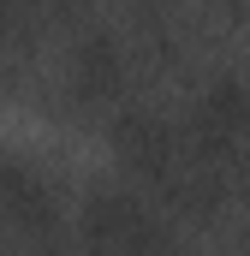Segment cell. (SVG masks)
Masks as SVG:
<instances>
[{
    "mask_svg": "<svg viewBox=\"0 0 250 256\" xmlns=\"http://www.w3.org/2000/svg\"><path fill=\"white\" fill-rule=\"evenodd\" d=\"M0 238H6V232H0Z\"/></svg>",
    "mask_w": 250,
    "mask_h": 256,
    "instance_id": "277c9868",
    "label": "cell"
},
{
    "mask_svg": "<svg viewBox=\"0 0 250 256\" xmlns=\"http://www.w3.org/2000/svg\"><path fill=\"white\" fill-rule=\"evenodd\" d=\"M78 250L84 256H179L173 214L149 208L120 185H96L78 208Z\"/></svg>",
    "mask_w": 250,
    "mask_h": 256,
    "instance_id": "6da1fadb",
    "label": "cell"
},
{
    "mask_svg": "<svg viewBox=\"0 0 250 256\" xmlns=\"http://www.w3.org/2000/svg\"><path fill=\"white\" fill-rule=\"evenodd\" d=\"M125 84H131V48L114 30H84L72 42V54H66V90H72V102L120 114Z\"/></svg>",
    "mask_w": 250,
    "mask_h": 256,
    "instance_id": "7a4b0ae2",
    "label": "cell"
},
{
    "mask_svg": "<svg viewBox=\"0 0 250 256\" xmlns=\"http://www.w3.org/2000/svg\"><path fill=\"white\" fill-rule=\"evenodd\" d=\"M238 256H250V214H244V226H238Z\"/></svg>",
    "mask_w": 250,
    "mask_h": 256,
    "instance_id": "3957f363",
    "label": "cell"
}]
</instances>
